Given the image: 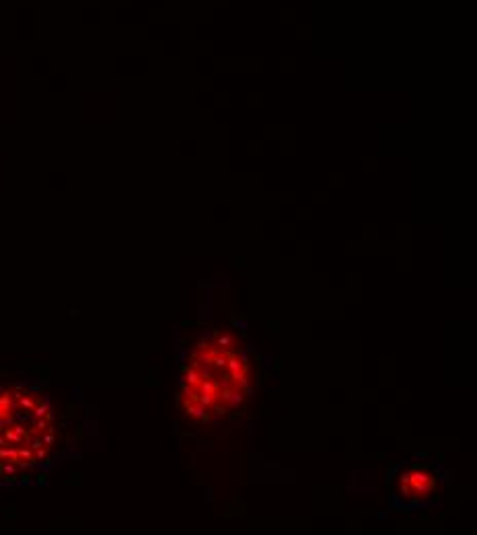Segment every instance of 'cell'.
<instances>
[{
	"instance_id": "6da1fadb",
	"label": "cell",
	"mask_w": 477,
	"mask_h": 535,
	"mask_svg": "<svg viewBox=\"0 0 477 535\" xmlns=\"http://www.w3.org/2000/svg\"><path fill=\"white\" fill-rule=\"evenodd\" d=\"M253 371L230 336L216 334L191 350L179 383V408L193 422L227 416L247 400Z\"/></svg>"
},
{
	"instance_id": "7a4b0ae2",
	"label": "cell",
	"mask_w": 477,
	"mask_h": 535,
	"mask_svg": "<svg viewBox=\"0 0 477 535\" xmlns=\"http://www.w3.org/2000/svg\"><path fill=\"white\" fill-rule=\"evenodd\" d=\"M54 442L52 410L33 393L0 391V478L37 463Z\"/></svg>"
},
{
	"instance_id": "3957f363",
	"label": "cell",
	"mask_w": 477,
	"mask_h": 535,
	"mask_svg": "<svg viewBox=\"0 0 477 535\" xmlns=\"http://www.w3.org/2000/svg\"><path fill=\"white\" fill-rule=\"evenodd\" d=\"M444 467L432 457H414L401 461L389 479L391 509L403 513H422L440 504V486Z\"/></svg>"
}]
</instances>
